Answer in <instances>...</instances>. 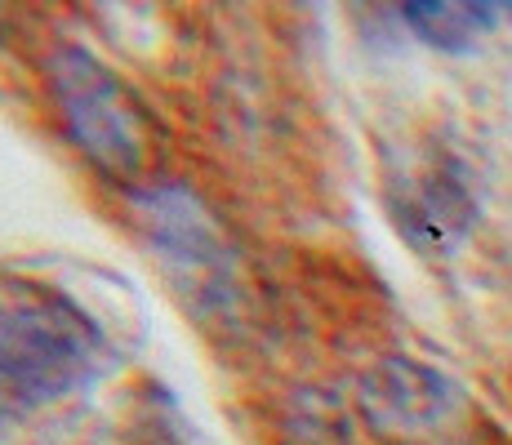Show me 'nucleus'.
<instances>
[{
  "mask_svg": "<svg viewBox=\"0 0 512 445\" xmlns=\"http://www.w3.org/2000/svg\"><path fill=\"white\" fill-rule=\"evenodd\" d=\"M103 330L58 294L0 303V419L45 410L103 374Z\"/></svg>",
  "mask_w": 512,
  "mask_h": 445,
  "instance_id": "obj_1",
  "label": "nucleus"
},
{
  "mask_svg": "<svg viewBox=\"0 0 512 445\" xmlns=\"http://www.w3.org/2000/svg\"><path fill=\"white\" fill-rule=\"evenodd\" d=\"M49 94L72 143L112 178H139L152 165L156 130L130 85L81 45L49 54Z\"/></svg>",
  "mask_w": 512,
  "mask_h": 445,
  "instance_id": "obj_2",
  "label": "nucleus"
},
{
  "mask_svg": "<svg viewBox=\"0 0 512 445\" xmlns=\"http://www.w3.org/2000/svg\"><path fill=\"white\" fill-rule=\"evenodd\" d=\"M366 410L379 419V428L397 432H428L455 410V388L441 374L423 370V365H379L370 379Z\"/></svg>",
  "mask_w": 512,
  "mask_h": 445,
  "instance_id": "obj_3",
  "label": "nucleus"
},
{
  "mask_svg": "<svg viewBox=\"0 0 512 445\" xmlns=\"http://www.w3.org/2000/svg\"><path fill=\"white\" fill-rule=\"evenodd\" d=\"M401 14L415 27L419 41H428L437 49H464L495 23L499 9L495 5H459V0H428V5H406Z\"/></svg>",
  "mask_w": 512,
  "mask_h": 445,
  "instance_id": "obj_4",
  "label": "nucleus"
}]
</instances>
